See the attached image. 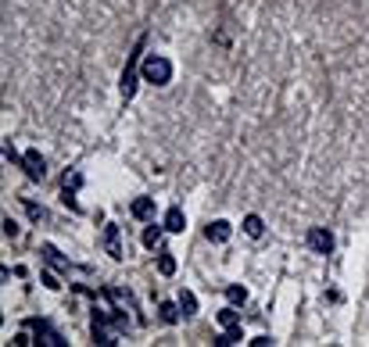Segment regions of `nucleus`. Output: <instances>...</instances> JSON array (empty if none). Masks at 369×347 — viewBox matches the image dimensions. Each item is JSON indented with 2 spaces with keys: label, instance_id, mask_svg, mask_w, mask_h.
<instances>
[{
  "label": "nucleus",
  "instance_id": "1",
  "mask_svg": "<svg viewBox=\"0 0 369 347\" xmlns=\"http://www.w3.org/2000/svg\"><path fill=\"white\" fill-rule=\"evenodd\" d=\"M144 43H147V36H140L137 43H133V50H130V57H126V72H122V101H133V93H137V83L144 79Z\"/></svg>",
  "mask_w": 369,
  "mask_h": 347
},
{
  "label": "nucleus",
  "instance_id": "2",
  "mask_svg": "<svg viewBox=\"0 0 369 347\" xmlns=\"http://www.w3.org/2000/svg\"><path fill=\"white\" fill-rule=\"evenodd\" d=\"M140 72H144V83H151V86H169L172 83V61L162 54H147Z\"/></svg>",
  "mask_w": 369,
  "mask_h": 347
},
{
  "label": "nucleus",
  "instance_id": "3",
  "mask_svg": "<svg viewBox=\"0 0 369 347\" xmlns=\"http://www.w3.org/2000/svg\"><path fill=\"white\" fill-rule=\"evenodd\" d=\"M22 169H25V176L33 179V183H40V179L47 176V162H43V154H40V150H25V154H22Z\"/></svg>",
  "mask_w": 369,
  "mask_h": 347
},
{
  "label": "nucleus",
  "instance_id": "4",
  "mask_svg": "<svg viewBox=\"0 0 369 347\" xmlns=\"http://www.w3.org/2000/svg\"><path fill=\"white\" fill-rule=\"evenodd\" d=\"M101 243H104V250H108V255H111L115 262H122V258H126V250H122V233H118V226H104Z\"/></svg>",
  "mask_w": 369,
  "mask_h": 347
},
{
  "label": "nucleus",
  "instance_id": "5",
  "mask_svg": "<svg viewBox=\"0 0 369 347\" xmlns=\"http://www.w3.org/2000/svg\"><path fill=\"white\" fill-rule=\"evenodd\" d=\"M309 247L316 250V255H330V250H333V236L323 226H316V229H309Z\"/></svg>",
  "mask_w": 369,
  "mask_h": 347
},
{
  "label": "nucleus",
  "instance_id": "6",
  "mask_svg": "<svg viewBox=\"0 0 369 347\" xmlns=\"http://www.w3.org/2000/svg\"><path fill=\"white\" fill-rule=\"evenodd\" d=\"M33 330H36V344H47V347H65L69 340L61 337L57 330H50L47 323H33Z\"/></svg>",
  "mask_w": 369,
  "mask_h": 347
},
{
  "label": "nucleus",
  "instance_id": "7",
  "mask_svg": "<svg viewBox=\"0 0 369 347\" xmlns=\"http://www.w3.org/2000/svg\"><path fill=\"white\" fill-rule=\"evenodd\" d=\"M230 233H233V229H230V222H223V218H219V222H211V226L204 229V236H208L211 243H226Z\"/></svg>",
  "mask_w": 369,
  "mask_h": 347
},
{
  "label": "nucleus",
  "instance_id": "8",
  "mask_svg": "<svg viewBox=\"0 0 369 347\" xmlns=\"http://www.w3.org/2000/svg\"><path fill=\"white\" fill-rule=\"evenodd\" d=\"M130 211H133V218H144V222H147V218L155 215V201H151V197H137L130 204Z\"/></svg>",
  "mask_w": 369,
  "mask_h": 347
},
{
  "label": "nucleus",
  "instance_id": "9",
  "mask_svg": "<svg viewBox=\"0 0 369 347\" xmlns=\"http://www.w3.org/2000/svg\"><path fill=\"white\" fill-rule=\"evenodd\" d=\"M94 344H104V347H111V344H118L115 340V333H108V323H101V319H94Z\"/></svg>",
  "mask_w": 369,
  "mask_h": 347
},
{
  "label": "nucleus",
  "instance_id": "10",
  "mask_svg": "<svg viewBox=\"0 0 369 347\" xmlns=\"http://www.w3.org/2000/svg\"><path fill=\"white\" fill-rule=\"evenodd\" d=\"M183 226H187L183 211H179V208H169V211H165V229H169V233H183Z\"/></svg>",
  "mask_w": 369,
  "mask_h": 347
},
{
  "label": "nucleus",
  "instance_id": "11",
  "mask_svg": "<svg viewBox=\"0 0 369 347\" xmlns=\"http://www.w3.org/2000/svg\"><path fill=\"white\" fill-rule=\"evenodd\" d=\"M43 258H47V262H50V265H54L57 272H69V262H65V258H61V255H57V247L43 243Z\"/></svg>",
  "mask_w": 369,
  "mask_h": 347
},
{
  "label": "nucleus",
  "instance_id": "12",
  "mask_svg": "<svg viewBox=\"0 0 369 347\" xmlns=\"http://www.w3.org/2000/svg\"><path fill=\"white\" fill-rule=\"evenodd\" d=\"M162 233H165V226H147L144 229V247H151V250L162 247Z\"/></svg>",
  "mask_w": 369,
  "mask_h": 347
},
{
  "label": "nucleus",
  "instance_id": "13",
  "mask_svg": "<svg viewBox=\"0 0 369 347\" xmlns=\"http://www.w3.org/2000/svg\"><path fill=\"white\" fill-rule=\"evenodd\" d=\"M158 311H162V323H169V326H172V323H179V311H183V308H179V304H172V301H162V304H158Z\"/></svg>",
  "mask_w": 369,
  "mask_h": 347
},
{
  "label": "nucleus",
  "instance_id": "14",
  "mask_svg": "<svg viewBox=\"0 0 369 347\" xmlns=\"http://www.w3.org/2000/svg\"><path fill=\"white\" fill-rule=\"evenodd\" d=\"M244 233H248L251 240H258V236L265 233V226H262V218H258V215H248V218H244Z\"/></svg>",
  "mask_w": 369,
  "mask_h": 347
},
{
  "label": "nucleus",
  "instance_id": "15",
  "mask_svg": "<svg viewBox=\"0 0 369 347\" xmlns=\"http://www.w3.org/2000/svg\"><path fill=\"white\" fill-rule=\"evenodd\" d=\"M240 340H244L240 326H226V333H223L219 340H215V344H219V347H230V344H240Z\"/></svg>",
  "mask_w": 369,
  "mask_h": 347
},
{
  "label": "nucleus",
  "instance_id": "16",
  "mask_svg": "<svg viewBox=\"0 0 369 347\" xmlns=\"http://www.w3.org/2000/svg\"><path fill=\"white\" fill-rule=\"evenodd\" d=\"M179 308H183V315H194V311H197V297H194L190 290H183V294H179Z\"/></svg>",
  "mask_w": 369,
  "mask_h": 347
},
{
  "label": "nucleus",
  "instance_id": "17",
  "mask_svg": "<svg viewBox=\"0 0 369 347\" xmlns=\"http://www.w3.org/2000/svg\"><path fill=\"white\" fill-rule=\"evenodd\" d=\"M237 323H240L237 304H230V308H223V311H219V326H237Z\"/></svg>",
  "mask_w": 369,
  "mask_h": 347
},
{
  "label": "nucleus",
  "instance_id": "18",
  "mask_svg": "<svg viewBox=\"0 0 369 347\" xmlns=\"http://www.w3.org/2000/svg\"><path fill=\"white\" fill-rule=\"evenodd\" d=\"M158 272H162V276H172V272H176V258L169 255V250H162V258H158Z\"/></svg>",
  "mask_w": 369,
  "mask_h": 347
},
{
  "label": "nucleus",
  "instance_id": "19",
  "mask_svg": "<svg viewBox=\"0 0 369 347\" xmlns=\"http://www.w3.org/2000/svg\"><path fill=\"white\" fill-rule=\"evenodd\" d=\"M226 301L230 304H244V301H248V290H244V287H226Z\"/></svg>",
  "mask_w": 369,
  "mask_h": 347
},
{
  "label": "nucleus",
  "instance_id": "20",
  "mask_svg": "<svg viewBox=\"0 0 369 347\" xmlns=\"http://www.w3.org/2000/svg\"><path fill=\"white\" fill-rule=\"evenodd\" d=\"M79 186H83V176H79V172H69V176H65V190H72V194H76Z\"/></svg>",
  "mask_w": 369,
  "mask_h": 347
},
{
  "label": "nucleus",
  "instance_id": "21",
  "mask_svg": "<svg viewBox=\"0 0 369 347\" xmlns=\"http://www.w3.org/2000/svg\"><path fill=\"white\" fill-rule=\"evenodd\" d=\"M40 279H43V287H47V290H57V287H61V283H57V276H54V272H43Z\"/></svg>",
  "mask_w": 369,
  "mask_h": 347
},
{
  "label": "nucleus",
  "instance_id": "22",
  "mask_svg": "<svg viewBox=\"0 0 369 347\" xmlns=\"http://www.w3.org/2000/svg\"><path fill=\"white\" fill-rule=\"evenodd\" d=\"M4 236H18V222H15V218H4Z\"/></svg>",
  "mask_w": 369,
  "mask_h": 347
},
{
  "label": "nucleus",
  "instance_id": "23",
  "mask_svg": "<svg viewBox=\"0 0 369 347\" xmlns=\"http://www.w3.org/2000/svg\"><path fill=\"white\" fill-rule=\"evenodd\" d=\"M4 157H8V162H22V157L15 154V147H11V140H4Z\"/></svg>",
  "mask_w": 369,
  "mask_h": 347
},
{
  "label": "nucleus",
  "instance_id": "24",
  "mask_svg": "<svg viewBox=\"0 0 369 347\" xmlns=\"http://www.w3.org/2000/svg\"><path fill=\"white\" fill-rule=\"evenodd\" d=\"M25 208H29V215H33V218H43V215H47V211H43V208H36V204H25Z\"/></svg>",
  "mask_w": 369,
  "mask_h": 347
}]
</instances>
